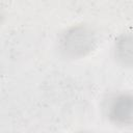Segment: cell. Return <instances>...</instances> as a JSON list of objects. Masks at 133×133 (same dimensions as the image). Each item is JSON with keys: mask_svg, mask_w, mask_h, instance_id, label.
Here are the masks:
<instances>
[{"mask_svg": "<svg viewBox=\"0 0 133 133\" xmlns=\"http://www.w3.org/2000/svg\"><path fill=\"white\" fill-rule=\"evenodd\" d=\"M115 52L123 63L133 64V35L122 36L115 45Z\"/></svg>", "mask_w": 133, "mask_h": 133, "instance_id": "3", "label": "cell"}, {"mask_svg": "<svg viewBox=\"0 0 133 133\" xmlns=\"http://www.w3.org/2000/svg\"><path fill=\"white\" fill-rule=\"evenodd\" d=\"M62 50L71 56L84 55L92 48L95 43L92 34L85 28L77 27L64 34L62 38Z\"/></svg>", "mask_w": 133, "mask_h": 133, "instance_id": "1", "label": "cell"}, {"mask_svg": "<svg viewBox=\"0 0 133 133\" xmlns=\"http://www.w3.org/2000/svg\"><path fill=\"white\" fill-rule=\"evenodd\" d=\"M109 115L117 124H133V96L122 95L115 98L110 106Z\"/></svg>", "mask_w": 133, "mask_h": 133, "instance_id": "2", "label": "cell"}]
</instances>
